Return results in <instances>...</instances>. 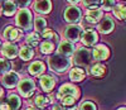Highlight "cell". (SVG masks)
<instances>
[{"label":"cell","instance_id":"cell-1","mask_svg":"<svg viewBox=\"0 0 126 110\" xmlns=\"http://www.w3.org/2000/svg\"><path fill=\"white\" fill-rule=\"evenodd\" d=\"M71 60L69 57H64V56H61V54H53L48 58V66L52 71H54L57 73H63L66 72L67 70H69L71 67Z\"/></svg>","mask_w":126,"mask_h":110},{"label":"cell","instance_id":"cell-2","mask_svg":"<svg viewBox=\"0 0 126 110\" xmlns=\"http://www.w3.org/2000/svg\"><path fill=\"white\" fill-rule=\"evenodd\" d=\"M15 24L23 30H29L33 27V15L29 9H20L15 17Z\"/></svg>","mask_w":126,"mask_h":110},{"label":"cell","instance_id":"cell-3","mask_svg":"<svg viewBox=\"0 0 126 110\" xmlns=\"http://www.w3.org/2000/svg\"><path fill=\"white\" fill-rule=\"evenodd\" d=\"M91 61H92V54H91L90 49H87L85 47L78 48L73 53V62L77 66H79V67H87V66H90Z\"/></svg>","mask_w":126,"mask_h":110},{"label":"cell","instance_id":"cell-4","mask_svg":"<svg viewBox=\"0 0 126 110\" xmlns=\"http://www.w3.org/2000/svg\"><path fill=\"white\" fill-rule=\"evenodd\" d=\"M63 18L69 24H77L82 19V10L79 8H77L76 5L68 6L64 10V13H63Z\"/></svg>","mask_w":126,"mask_h":110},{"label":"cell","instance_id":"cell-5","mask_svg":"<svg viewBox=\"0 0 126 110\" xmlns=\"http://www.w3.org/2000/svg\"><path fill=\"white\" fill-rule=\"evenodd\" d=\"M82 33H83V30H82V28L79 25H77V24H69L64 29V32H63V36H64V38L68 42L73 43V42H77V41L81 39Z\"/></svg>","mask_w":126,"mask_h":110},{"label":"cell","instance_id":"cell-6","mask_svg":"<svg viewBox=\"0 0 126 110\" xmlns=\"http://www.w3.org/2000/svg\"><path fill=\"white\" fill-rule=\"evenodd\" d=\"M18 90H19V94L22 96L29 97L35 91V84L32 79H23L18 84Z\"/></svg>","mask_w":126,"mask_h":110},{"label":"cell","instance_id":"cell-7","mask_svg":"<svg viewBox=\"0 0 126 110\" xmlns=\"http://www.w3.org/2000/svg\"><path fill=\"white\" fill-rule=\"evenodd\" d=\"M66 96H72L75 99H78L79 97V89L72 84H63L58 90L57 97L61 100L62 97H66Z\"/></svg>","mask_w":126,"mask_h":110},{"label":"cell","instance_id":"cell-8","mask_svg":"<svg viewBox=\"0 0 126 110\" xmlns=\"http://www.w3.org/2000/svg\"><path fill=\"white\" fill-rule=\"evenodd\" d=\"M3 37L8 42H12L13 43V42L19 41L20 38L23 37V32L20 30V29H18V28H15V27H13V25H8L3 30Z\"/></svg>","mask_w":126,"mask_h":110},{"label":"cell","instance_id":"cell-9","mask_svg":"<svg viewBox=\"0 0 126 110\" xmlns=\"http://www.w3.org/2000/svg\"><path fill=\"white\" fill-rule=\"evenodd\" d=\"M1 53L4 58L6 60H14L16 56H19V47L15 44V43L12 42H6L3 44L1 47Z\"/></svg>","mask_w":126,"mask_h":110},{"label":"cell","instance_id":"cell-10","mask_svg":"<svg viewBox=\"0 0 126 110\" xmlns=\"http://www.w3.org/2000/svg\"><path fill=\"white\" fill-rule=\"evenodd\" d=\"M92 57L96 61H105L110 57V49L105 44H97L92 51Z\"/></svg>","mask_w":126,"mask_h":110},{"label":"cell","instance_id":"cell-11","mask_svg":"<svg viewBox=\"0 0 126 110\" xmlns=\"http://www.w3.org/2000/svg\"><path fill=\"white\" fill-rule=\"evenodd\" d=\"M81 41L85 46L87 47H91V46H94L98 41V34L96 30L93 29H88V30H85L82 33V37H81Z\"/></svg>","mask_w":126,"mask_h":110},{"label":"cell","instance_id":"cell-12","mask_svg":"<svg viewBox=\"0 0 126 110\" xmlns=\"http://www.w3.org/2000/svg\"><path fill=\"white\" fill-rule=\"evenodd\" d=\"M20 79H19V75L16 72H13V71H10L8 73H5L3 76V79H1V82L5 87H8V89H13V87L18 86Z\"/></svg>","mask_w":126,"mask_h":110},{"label":"cell","instance_id":"cell-13","mask_svg":"<svg viewBox=\"0 0 126 110\" xmlns=\"http://www.w3.org/2000/svg\"><path fill=\"white\" fill-rule=\"evenodd\" d=\"M115 28V23L111 17H105L103 19H101V22L98 23V27H97V30L100 33H102V34H109V33H111Z\"/></svg>","mask_w":126,"mask_h":110},{"label":"cell","instance_id":"cell-14","mask_svg":"<svg viewBox=\"0 0 126 110\" xmlns=\"http://www.w3.org/2000/svg\"><path fill=\"white\" fill-rule=\"evenodd\" d=\"M75 44L72 42L68 41H62L58 46V54L61 56H64V57H69L75 53Z\"/></svg>","mask_w":126,"mask_h":110},{"label":"cell","instance_id":"cell-15","mask_svg":"<svg viewBox=\"0 0 126 110\" xmlns=\"http://www.w3.org/2000/svg\"><path fill=\"white\" fill-rule=\"evenodd\" d=\"M33 8L39 14H48L52 10V1L50 0H37Z\"/></svg>","mask_w":126,"mask_h":110},{"label":"cell","instance_id":"cell-16","mask_svg":"<svg viewBox=\"0 0 126 110\" xmlns=\"http://www.w3.org/2000/svg\"><path fill=\"white\" fill-rule=\"evenodd\" d=\"M39 82H40L42 89H43L46 92H50L52 90H53L54 85H56V79L50 75H43V76H40Z\"/></svg>","mask_w":126,"mask_h":110},{"label":"cell","instance_id":"cell-17","mask_svg":"<svg viewBox=\"0 0 126 110\" xmlns=\"http://www.w3.org/2000/svg\"><path fill=\"white\" fill-rule=\"evenodd\" d=\"M102 10L98 8H94V9H88L87 13H86V20L91 24H96L100 23L101 19H102Z\"/></svg>","mask_w":126,"mask_h":110},{"label":"cell","instance_id":"cell-18","mask_svg":"<svg viewBox=\"0 0 126 110\" xmlns=\"http://www.w3.org/2000/svg\"><path fill=\"white\" fill-rule=\"evenodd\" d=\"M85 77H86V71L82 67H75L69 72V79L75 82H79L82 80H85Z\"/></svg>","mask_w":126,"mask_h":110},{"label":"cell","instance_id":"cell-19","mask_svg":"<svg viewBox=\"0 0 126 110\" xmlns=\"http://www.w3.org/2000/svg\"><path fill=\"white\" fill-rule=\"evenodd\" d=\"M46 71V65L42 61H35L29 66V73L33 76H39Z\"/></svg>","mask_w":126,"mask_h":110},{"label":"cell","instance_id":"cell-20","mask_svg":"<svg viewBox=\"0 0 126 110\" xmlns=\"http://www.w3.org/2000/svg\"><path fill=\"white\" fill-rule=\"evenodd\" d=\"M16 12V5L13 0H5L3 3V13L6 17H12Z\"/></svg>","mask_w":126,"mask_h":110},{"label":"cell","instance_id":"cell-21","mask_svg":"<svg viewBox=\"0 0 126 110\" xmlns=\"http://www.w3.org/2000/svg\"><path fill=\"white\" fill-rule=\"evenodd\" d=\"M34 56V52L32 49V47L29 46H23L22 48H19V57L23 61H29Z\"/></svg>","mask_w":126,"mask_h":110},{"label":"cell","instance_id":"cell-22","mask_svg":"<svg viewBox=\"0 0 126 110\" xmlns=\"http://www.w3.org/2000/svg\"><path fill=\"white\" fill-rule=\"evenodd\" d=\"M39 41H40V36L37 32L29 33V34H27V37H25V43L29 47H37L39 44Z\"/></svg>","mask_w":126,"mask_h":110},{"label":"cell","instance_id":"cell-23","mask_svg":"<svg viewBox=\"0 0 126 110\" xmlns=\"http://www.w3.org/2000/svg\"><path fill=\"white\" fill-rule=\"evenodd\" d=\"M10 106V109L12 110H18L20 108V105H22V101H20V97L16 95V94H10L8 96V101H6Z\"/></svg>","mask_w":126,"mask_h":110},{"label":"cell","instance_id":"cell-24","mask_svg":"<svg viewBox=\"0 0 126 110\" xmlns=\"http://www.w3.org/2000/svg\"><path fill=\"white\" fill-rule=\"evenodd\" d=\"M90 72H91L92 76H96V77H102V76L106 73V67H105L103 65H101V63H96V65L91 66Z\"/></svg>","mask_w":126,"mask_h":110},{"label":"cell","instance_id":"cell-25","mask_svg":"<svg viewBox=\"0 0 126 110\" xmlns=\"http://www.w3.org/2000/svg\"><path fill=\"white\" fill-rule=\"evenodd\" d=\"M40 34H42V37H43L44 39L50 41V42H58V41H59L58 34H57L53 29H50V28H46L43 32L40 33Z\"/></svg>","mask_w":126,"mask_h":110},{"label":"cell","instance_id":"cell-26","mask_svg":"<svg viewBox=\"0 0 126 110\" xmlns=\"http://www.w3.org/2000/svg\"><path fill=\"white\" fill-rule=\"evenodd\" d=\"M39 49L43 54H50L52 52L54 51V43L50 42V41H44L40 43L39 46Z\"/></svg>","mask_w":126,"mask_h":110},{"label":"cell","instance_id":"cell-27","mask_svg":"<svg viewBox=\"0 0 126 110\" xmlns=\"http://www.w3.org/2000/svg\"><path fill=\"white\" fill-rule=\"evenodd\" d=\"M33 25H34V29H35L37 33H38V32L42 33V32L47 28V20H46L44 18H42V17H37V18L34 19Z\"/></svg>","mask_w":126,"mask_h":110},{"label":"cell","instance_id":"cell-28","mask_svg":"<svg viewBox=\"0 0 126 110\" xmlns=\"http://www.w3.org/2000/svg\"><path fill=\"white\" fill-rule=\"evenodd\" d=\"M49 101H50L49 99L43 95H37L34 97V105H35V108H39V109H43L44 106H47Z\"/></svg>","mask_w":126,"mask_h":110},{"label":"cell","instance_id":"cell-29","mask_svg":"<svg viewBox=\"0 0 126 110\" xmlns=\"http://www.w3.org/2000/svg\"><path fill=\"white\" fill-rule=\"evenodd\" d=\"M113 15L117 19H126V6L125 5H116L113 8Z\"/></svg>","mask_w":126,"mask_h":110},{"label":"cell","instance_id":"cell-30","mask_svg":"<svg viewBox=\"0 0 126 110\" xmlns=\"http://www.w3.org/2000/svg\"><path fill=\"white\" fill-rule=\"evenodd\" d=\"M10 70H12V63L9 62V60L1 57L0 58V73H8L10 72Z\"/></svg>","mask_w":126,"mask_h":110},{"label":"cell","instance_id":"cell-31","mask_svg":"<svg viewBox=\"0 0 126 110\" xmlns=\"http://www.w3.org/2000/svg\"><path fill=\"white\" fill-rule=\"evenodd\" d=\"M76 100L77 99L72 97V96H66V97H62L61 99V104L63 106H67V108H75V104H76Z\"/></svg>","mask_w":126,"mask_h":110},{"label":"cell","instance_id":"cell-32","mask_svg":"<svg viewBox=\"0 0 126 110\" xmlns=\"http://www.w3.org/2000/svg\"><path fill=\"white\" fill-rule=\"evenodd\" d=\"M116 6V3L115 0H102L101 3V8L106 12H110V10H113V8Z\"/></svg>","mask_w":126,"mask_h":110},{"label":"cell","instance_id":"cell-33","mask_svg":"<svg viewBox=\"0 0 126 110\" xmlns=\"http://www.w3.org/2000/svg\"><path fill=\"white\" fill-rule=\"evenodd\" d=\"M82 3L88 9H94V8H97L98 5H101L102 0H82Z\"/></svg>","mask_w":126,"mask_h":110},{"label":"cell","instance_id":"cell-34","mask_svg":"<svg viewBox=\"0 0 126 110\" xmlns=\"http://www.w3.org/2000/svg\"><path fill=\"white\" fill-rule=\"evenodd\" d=\"M79 110H97V106L94 105L92 101H85L81 104Z\"/></svg>","mask_w":126,"mask_h":110},{"label":"cell","instance_id":"cell-35","mask_svg":"<svg viewBox=\"0 0 126 110\" xmlns=\"http://www.w3.org/2000/svg\"><path fill=\"white\" fill-rule=\"evenodd\" d=\"M13 1L15 3L16 6H20L22 9H25L30 4V0H13Z\"/></svg>","mask_w":126,"mask_h":110},{"label":"cell","instance_id":"cell-36","mask_svg":"<svg viewBox=\"0 0 126 110\" xmlns=\"http://www.w3.org/2000/svg\"><path fill=\"white\" fill-rule=\"evenodd\" d=\"M0 110H12V109H10L8 103H1L0 104Z\"/></svg>","mask_w":126,"mask_h":110},{"label":"cell","instance_id":"cell-37","mask_svg":"<svg viewBox=\"0 0 126 110\" xmlns=\"http://www.w3.org/2000/svg\"><path fill=\"white\" fill-rule=\"evenodd\" d=\"M52 110H66V108L63 106L62 104L59 105V104H56V105H53V109Z\"/></svg>","mask_w":126,"mask_h":110},{"label":"cell","instance_id":"cell-38","mask_svg":"<svg viewBox=\"0 0 126 110\" xmlns=\"http://www.w3.org/2000/svg\"><path fill=\"white\" fill-rule=\"evenodd\" d=\"M67 1H68L69 4H72V5H76L77 3H79V0H67Z\"/></svg>","mask_w":126,"mask_h":110},{"label":"cell","instance_id":"cell-39","mask_svg":"<svg viewBox=\"0 0 126 110\" xmlns=\"http://www.w3.org/2000/svg\"><path fill=\"white\" fill-rule=\"evenodd\" d=\"M3 3H4L3 0H0V15L3 14Z\"/></svg>","mask_w":126,"mask_h":110},{"label":"cell","instance_id":"cell-40","mask_svg":"<svg viewBox=\"0 0 126 110\" xmlns=\"http://www.w3.org/2000/svg\"><path fill=\"white\" fill-rule=\"evenodd\" d=\"M27 110H42V109H39V108H28Z\"/></svg>","mask_w":126,"mask_h":110},{"label":"cell","instance_id":"cell-41","mask_svg":"<svg viewBox=\"0 0 126 110\" xmlns=\"http://www.w3.org/2000/svg\"><path fill=\"white\" fill-rule=\"evenodd\" d=\"M1 47H3V43H1V41H0V52H1Z\"/></svg>","mask_w":126,"mask_h":110},{"label":"cell","instance_id":"cell-42","mask_svg":"<svg viewBox=\"0 0 126 110\" xmlns=\"http://www.w3.org/2000/svg\"><path fill=\"white\" fill-rule=\"evenodd\" d=\"M117 110H126V108H120V109H117Z\"/></svg>","mask_w":126,"mask_h":110}]
</instances>
